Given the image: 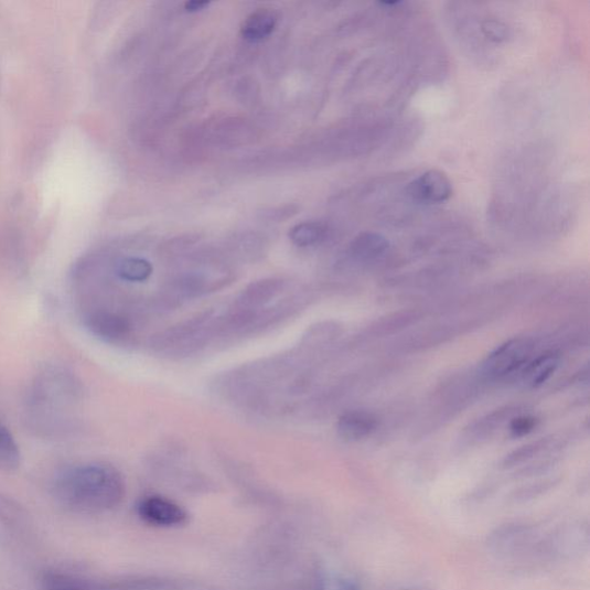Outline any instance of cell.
<instances>
[{"instance_id":"1","label":"cell","mask_w":590,"mask_h":590,"mask_svg":"<svg viewBox=\"0 0 590 590\" xmlns=\"http://www.w3.org/2000/svg\"><path fill=\"white\" fill-rule=\"evenodd\" d=\"M57 501L66 508L96 515L121 504L126 486L121 474L108 465H83L62 473L54 486Z\"/></svg>"},{"instance_id":"2","label":"cell","mask_w":590,"mask_h":590,"mask_svg":"<svg viewBox=\"0 0 590 590\" xmlns=\"http://www.w3.org/2000/svg\"><path fill=\"white\" fill-rule=\"evenodd\" d=\"M535 343L530 339H513L495 348L480 368V376L486 382H500L518 377L530 362Z\"/></svg>"},{"instance_id":"3","label":"cell","mask_w":590,"mask_h":590,"mask_svg":"<svg viewBox=\"0 0 590 590\" xmlns=\"http://www.w3.org/2000/svg\"><path fill=\"white\" fill-rule=\"evenodd\" d=\"M404 194L407 201L417 205L442 204L451 199L453 186L444 172L428 170L408 182Z\"/></svg>"},{"instance_id":"4","label":"cell","mask_w":590,"mask_h":590,"mask_svg":"<svg viewBox=\"0 0 590 590\" xmlns=\"http://www.w3.org/2000/svg\"><path fill=\"white\" fill-rule=\"evenodd\" d=\"M137 515L144 524L155 527H179L189 522L184 507L161 496L142 498L137 505Z\"/></svg>"},{"instance_id":"5","label":"cell","mask_w":590,"mask_h":590,"mask_svg":"<svg viewBox=\"0 0 590 590\" xmlns=\"http://www.w3.org/2000/svg\"><path fill=\"white\" fill-rule=\"evenodd\" d=\"M390 242L377 233L356 236L347 248L348 260L356 266H371L386 258Z\"/></svg>"},{"instance_id":"6","label":"cell","mask_w":590,"mask_h":590,"mask_svg":"<svg viewBox=\"0 0 590 590\" xmlns=\"http://www.w3.org/2000/svg\"><path fill=\"white\" fill-rule=\"evenodd\" d=\"M286 288V281L279 278H266L254 281L237 299L236 310L259 312L283 292Z\"/></svg>"},{"instance_id":"7","label":"cell","mask_w":590,"mask_h":590,"mask_svg":"<svg viewBox=\"0 0 590 590\" xmlns=\"http://www.w3.org/2000/svg\"><path fill=\"white\" fill-rule=\"evenodd\" d=\"M532 529L526 525L508 524L497 528L489 538V546L500 556L516 555L529 544Z\"/></svg>"},{"instance_id":"8","label":"cell","mask_w":590,"mask_h":590,"mask_svg":"<svg viewBox=\"0 0 590 590\" xmlns=\"http://www.w3.org/2000/svg\"><path fill=\"white\" fill-rule=\"evenodd\" d=\"M88 329L94 335L109 343H117L131 335L130 320L112 312H97L87 320Z\"/></svg>"},{"instance_id":"9","label":"cell","mask_w":590,"mask_h":590,"mask_svg":"<svg viewBox=\"0 0 590 590\" xmlns=\"http://www.w3.org/2000/svg\"><path fill=\"white\" fill-rule=\"evenodd\" d=\"M559 364V353L551 351L545 352L536 357H532L518 378L525 388L534 389L541 387L556 373Z\"/></svg>"},{"instance_id":"10","label":"cell","mask_w":590,"mask_h":590,"mask_svg":"<svg viewBox=\"0 0 590 590\" xmlns=\"http://www.w3.org/2000/svg\"><path fill=\"white\" fill-rule=\"evenodd\" d=\"M377 429V419L366 410L354 409L345 412L337 422L341 438L347 442L363 441Z\"/></svg>"},{"instance_id":"11","label":"cell","mask_w":590,"mask_h":590,"mask_svg":"<svg viewBox=\"0 0 590 590\" xmlns=\"http://www.w3.org/2000/svg\"><path fill=\"white\" fill-rule=\"evenodd\" d=\"M277 20V14L271 10L256 11L244 22L242 35L248 42H260L272 34Z\"/></svg>"},{"instance_id":"12","label":"cell","mask_w":590,"mask_h":590,"mask_svg":"<svg viewBox=\"0 0 590 590\" xmlns=\"http://www.w3.org/2000/svg\"><path fill=\"white\" fill-rule=\"evenodd\" d=\"M588 535L582 527L569 526L554 535L550 548L556 555L572 556L583 550Z\"/></svg>"},{"instance_id":"13","label":"cell","mask_w":590,"mask_h":590,"mask_svg":"<svg viewBox=\"0 0 590 590\" xmlns=\"http://www.w3.org/2000/svg\"><path fill=\"white\" fill-rule=\"evenodd\" d=\"M329 227L320 222H304L290 230L291 242L300 247L308 248L323 244L329 237Z\"/></svg>"},{"instance_id":"14","label":"cell","mask_w":590,"mask_h":590,"mask_svg":"<svg viewBox=\"0 0 590 590\" xmlns=\"http://www.w3.org/2000/svg\"><path fill=\"white\" fill-rule=\"evenodd\" d=\"M515 417V410L511 408L497 409L491 416H486L480 421L475 422L469 430L466 439L473 441H481L491 436L500 426L507 419Z\"/></svg>"},{"instance_id":"15","label":"cell","mask_w":590,"mask_h":590,"mask_svg":"<svg viewBox=\"0 0 590 590\" xmlns=\"http://www.w3.org/2000/svg\"><path fill=\"white\" fill-rule=\"evenodd\" d=\"M21 453L12 432L0 423V472H13L20 468Z\"/></svg>"},{"instance_id":"16","label":"cell","mask_w":590,"mask_h":590,"mask_svg":"<svg viewBox=\"0 0 590 590\" xmlns=\"http://www.w3.org/2000/svg\"><path fill=\"white\" fill-rule=\"evenodd\" d=\"M116 272L122 280L131 281V283H142V281L150 278L152 266L144 259L126 258L117 265Z\"/></svg>"},{"instance_id":"17","label":"cell","mask_w":590,"mask_h":590,"mask_svg":"<svg viewBox=\"0 0 590 590\" xmlns=\"http://www.w3.org/2000/svg\"><path fill=\"white\" fill-rule=\"evenodd\" d=\"M479 36L492 43L501 44L509 37L508 25L497 19L486 17L478 23Z\"/></svg>"},{"instance_id":"18","label":"cell","mask_w":590,"mask_h":590,"mask_svg":"<svg viewBox=\"0 0 590 590\" xmlns=\"http://www.w3.org/2000/svg\"><path fill=\"white\" fill-rule=\"evenodd\" d=\"M42 590H93V588L84 580L61 573H49L42 580Z\"/></svg>"},{"instance_id":"19","label":"cell","mask_w":590,"mask_h":590,"mask_svg":"<svg viewBox=\"0 0 590 590\" xmlns=\"http://www.w3.org/2000/svg\"><path fill=\"white\" fill-rule=\"evenodd\" d=\"M547 440H540L530 444L524 446L521 449L513 451L503 461L505 469L516 468L523 465L526 461L533 459L536 454L540 453L547 447Z\"/></svg>"},{"instance_id":"20","label":"cell","mask_w":590,"mask_h":590,"mask_svg":"<svg viewBox=\"0 0 590 590\" xmlns=\"http://www.w3.org/2000/svg\"><path fill=\"white\" fill-rule=\"evenodd\" d=\"M538 426V419L529 415H518L509 421V432L513 438H524Z\"/></svg>"},{"instance_id":"21","label":"cell","mask_w":590,"mask_h":590,"mask_svg":"<svg viewBox=\"0 0 590 590\" xmlns=\"http://www.w3.org/2000/svg\"><path fill=\"white\" fill-rule=\"evenodd\" d=\"M317 590H361L350 578L341 575H325L319 582Z\"/></svg>"},{"instance_id":"22","label":"cell","mask_w":590,"mask_h":590,"mask_svg":"<svg viewBox=\"0 0 590 590\" xmlns=\"http://www.w3.org/2000/svg\"><path fill=\"white\" fill-rule=\"evenodd\" d=\"M210 3L208 2H201V0H192V2H187L185 4V9L187 12H199L201 10H203L205 7H208Z\"/></svg>"},{"instance_id":"23","label":"cell","mask_w":590,"mask_h":590,"mask_svg":"<svg viewBox=\"0 0 590 590\" xmlns=\"http://www.w3.org/2000/svg\"><path fill=\"white\" fill-rule=\"evenodd\" d=\"M405 590H409V589H405Z\"/></svg>"}]
</instances>
